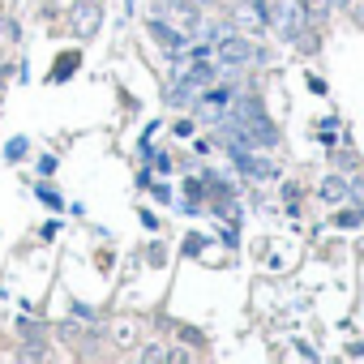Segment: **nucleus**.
<instances>
[{
  "label": "nucleus",
  "instance_id": "9",
  "mask_svg": "<svg viewBox=\"0 0 364 364\" xmlns=\"http://www.w3.org/2000/svg\"><path fill=\"white\" fill-rule=\"evenodd\" d=\"M39 202H43L48 210H60V206H65V202H60V193H56V189H48V185H39Z\"/></svg>",
  "mask_w": 364,
  "mask_h": 364
},
{
  "label": "nucleus",
  "instance_id": "3",
  "mask_svg": "<svg viewBox=\"0 0 364 364\" xmlns=\"http://www.w3.org/2000/svg\"><path fill=\"white\" fill-rule=\"evenodd\" d=\"M232 163H236V171L249 176V180H274V176H279V167H274L266 154H257V150H232Z\"/></svg>",
  "mask_w": 364,
  "mask_h": 364
},
{
  "label": "nucleus",
  "instance_id": "15",
  "mask_svg": "<svg viewBox=\"0 0 364 364\" xmlns=\"http://www.w3.org/2000/svg\"><path fill=\"white\" fill-rule=\"evenodd\" d=\"M326 5H330V9H351L355 0H326Z\"/></svg>",
  "mask_w": 364,
  "mask_h": 364
},
{
  "label": "nucleus",
  "instance_id": "11",
  "mask_svg": "<svg viewBox=\"0 0 364 364\" xmlns=\"http://www.w3.org/2000/svg\"><path fill=\"white\" fill-rule=\"evenodd\" d=\"M73 317H82V321H99V313H95L90 304H73Z\"/></svg>",
  "mask_w": 364,
  "mask_h": 364
},
{
  "label": "nucleus",
  "instance_id": "10",
  "mask_svg": "<svg viewBox=\"0 0 364 364\" xmlns=\"http://www.w3.org/2000/svg\"><path fill=\"white\" fill-rule=\"evenodd\" d=\"M73 65H77V56H65V60H60V69H56V82H65V77L73 73Z\"/></svg>",
  "mask_w": 364,
  "mask_h": 364
},
{
  "label": "nucleus",
  "instance_id": "4",
  "mask_svg": "<svg viewBox=\"0 0 364 364\" xmlns=\"http://www.w3.org/2000/svg\"><path fill=\"white\" fill-rule=\"evenodd\" d=\"M321 198H326L330 206H351V176L330 171V176L321 180Z\"/></svg>",
  "mask_w": 364,
  "mask_h": 364
},
{
  "label": "nucleus",
  "instance_id": "7",
  "mask_svg": "<svg viewBox=\"0 0 364 364\" xmlns=\"http://www.w3.org/2000/svg\"><path fill=\"white\" fill-rule=\"evenodd\" d=\"M26 154H31V141H26V137H9V141H5V159H9V163H22Z\"/></svg>",
  "mask_w": 364,
  "mask_h": 364
},
{
  "label": "nucleus",
  "instance_id": "6",
  "mask_svg": "<svg viewBox=\"0 0 364 364\" xmlns=\"http://www.w3.org/2000/svg\"><path fill=\"white\" fill-rule=\"evenodd\" d=\"M300 14H304V22H309V26H317V22H326L330 5H326V0H300Z\"/></svg>",
  "mask_w": 364,
  "mask_h": 364
},
{
  "label": "nucleus",
  "instance_id": "5",
  "mask_svg": "<svg viewBox=\"0 0 364 364\" xmlns=\"http://www.w3.org/2000/svg\"><path fill=\"white\" fill-rule=\"evenodd\" d=\"M73 22H77L82 35H95V26H99V0H82L77 14H73Z\"/></svg>",
  "mask_w": 364,
  "mask_h": 364
},
{
  "label": "nucleus",
  "instance_id": "12",
  "mask_svg": "<svg viewBox=\"0 0 364 364\" xmlns=\"http://www.w3.org/2000/svg\"><path fill=\"white\" fill-rule=\"evenodd\" d=\"M171 351L167 347H141V360H167Z\"/></svg>",
  "mask_w": 364,
  "mask_h": 364
},
{
  "label": "nucleus",
  "instance_id": "2",
  "mask_svg": "<svg viewBox=\"0 0 364 364\" xmlns=\"http://www.w3.org/2000/svg\"><path fill=\"white\" fill-rule=\"evenodd\" d=\"M150 39L167 52V56H185V48H189V31H180V26H171L167 18H150Z\"/></svg>",
  "mask_w": 364,
  "mask_h": 364
},
{
  "label": "nucleus",
  "instance_id": "16",
  "mask_svg": "<svg viewBox=\"0 0 364 364\" xmlns=\"http://www.w3.org/2000/svg\"><path fill=\"white\" fill-rule=\"evenodd\" d=\"M0 99H5V65H0Z\"/></svg>",
  "mask_w": 364,
  "mask_h": 364
},
{
  "label": "nucleus",
  "instance_id": "13",
  "mask_svg": "<svg viewBox=\"0 0 364 364\" xmlns=\"http://www.w3.org/2000/svg\"><path fill=\"white\" fill-rule=\"evenodd\" d=\"M185 253L198 257V253H202V236H185Z\"/></svg>",
  "mask_w": 364,
  "mask_h": 364
},
{
  "label": "nucleus",
  "instance_id": "1",
  "mask_svg": "<svg viewBox=\"0 0 364 364\" xmlns=\"http://www.w3.org/2000/svg\"><path fill=\"white\" fill-rule=\"evenodd\" d=\"M257 56H262V52H257L245 35H236V31H228V35L215 43V60H219V65H228V69H245V65H249V60H257Z\"/></svg>",
  "mask_w": 364,
  "mask_h": 364
},
{
  "label": "nucleus",
  "instance_id": "8",
  "mask_svg": "<svg viewBox=\"0 0 364 364\" xmlns=\"http://www.w3.org/2000/svg\"><path fill=\"white\" fill-rule=\"evenodd\" d=\"M334 223H338V228H360V223H364V210H338Z\"/></svg>",
  "mask_w": 364,
  "mask_h": 364
},
{
  "label": "nucleus",
  "instance_id": "14",
  "mask_svg": "<svg viewBox=\"0 0 364 364\" xmlns=\"http://www.w3.org/2000/svg\"><path fill=\"white\" fill-rule=\"evenodd\" d=\"M52 171H56V159H52V154H43V159H39V176H52Z\"/></svg>",
  "mask_w": 364,
  "mask_h": 364
}]
</instances>
